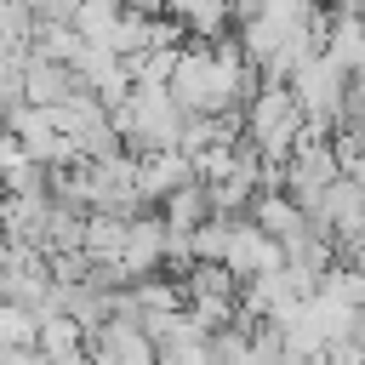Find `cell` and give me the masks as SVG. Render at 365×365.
Returning a JSON list of instances; mask_svg holds the SVG:
<instances>
[{
    "label": "cell",
    "mask_w": 365,
    "mask_h": 365,
    "mask_svg": "<svg viewBox=\"0 0 365 365\" xmlns=\"http://www.w3.org/2000/svg\"><path fill=\"white\" fill-rule=\"evenodd\" d=\"M108 125L125 137L131 154H154V148H182V103L171 97V86H131L114 108H108Z\"/></svg>",
    "instance_id": "cell-1"
},
{
    "label": "cell",
    "mask_w": 365,
    "mask_h": 365,
    "mask_svg": "<svg viewBox=\"0 0 365 365\" xmlns=\"http://www.w3.org/2000/svg\"><path fill=\"white\" fill-rule=\"evenodd\" d=\"M302 131H308V114H302L297 91L285 80H262L257 97L245 103V143L262 160H291V148H297Z\"/></svg>",
    "instance_id": "cell-2"
},
{
    "label": "cell",
    "mask_w": 365,
    "mask_h": 365,
    "mask_svg": "<svg viewBox=\"0 0 365 365\" xmlns=\"http://www.w3.org/2000/svg\"><path fill=\"white\" fill-rule=\"evenodd\" d=\"M348 68L342 63H331L325 51H314L297 74H291V91H297V103H302V114H308V125H319V131H336L342 120H348Z\"/></svg>",
    "instance_id": "cell-3"
},
{
    "label": "cell",
    "mask_w": 365,
    "mask_h": 365,
    "mask_svg": "<svg viewBox=\"0 0 365 365\" xmlns=\"http://www.w3.org/2000/svg\"><path fill=\"white\" fill-rule=\"evenodd\" d=\"M222 268L245 285V279H262V274H279L285 268V245L268 234V228H257L251 217H240L234 222V234H228V257H222Z\"/></svg>",
    "instance_id": "cell-4"
},
{
    "label": "cell",
    "mask_w": 365,
    "mask_h": 365,
    "mask_svg": "<svg viewBox=\"0 0 365 365\" xmlns=\"http://www.w3.org/2000/svg\"><path fill=\"white\" fill-rule=\"evenodd\" d=\"M171 262V234H165V217H137L131 234H125V251H120V279H148V274H165Z\"/></svg>",
    "instance_id": "cell-5"
},
{
    "label": "cell",
    "mask_w": 365,
    "mask_h": 365,
    "mask_svg": "<svg viewBox=\"0 0 365 365\" xmlns=\"http://www.w3.org/2000/svg\"><path fill=\"white\" fill-rule=\"evenodd\" d=\"M34 348H40L46 359H57V365H86V359H91V331H86L68 308H46Z\"/></svg>",
    "instance_id": "cell-6"
},
{
    "label": "cell",
    "mask_w": 365,
    "mask_h": 365,
    "mask_svg": "<svg viewBox=\"0 0 365 365\" xmlns=\"http://www.w3.org/2000/svg\"><path fill=\"white\" fill-rule=\"evenodd\" d=\"M251 222H257V228H268L279 245H291L297 234H308V228H314V217H308L285 188H257V200H251Z\"/></svg>",
    "instance_id": "cell-7"
},
{
    "label": "cell",
    "mask_w": 365,
    "mask_h": 365,
    "mask_svg": "<svg viewBox=\"0 0 365 365\" xmlns=\"http://www.w3.org/2000/svg\"><path fill=\"white\" fill-rule=\"evenodd\" d=\"M137 171H143V194L148 205H160L165 194H177L182 182H200L194 177V160L182 148H154V154H137Z\"/></svg>",
    "instance_id": "cell-8"
},
{
    "label": "cell",
    "mask_w": 365,
    "mask_h": 365,
    "mask_svg": "<svg viewBox=\"0 0 365 365\" xmlns=\"http://www.w3.org/2000/svg\"><path fill=\"white\" fill-rule=\"evenodd\" d=\"M23 91H29V103H34V108H57V103H68V97H74V91H86V86H80V74H74L68 63L29 57V68H23Z\"/></svg>",
    "instance_id": "cell-9"
},
{
    "label": "cell",
    "mask_w": 365,
    "mask_h": 365,
    "mask_svg": "<svg viewBox=\"0 0 365 365\" xmlns=\"http://www.w3.org/2000/svg\"><path fill=\"white\" fill-rule=\"evenodd\" d=\"M160 217H165V228L194 234L200 222H211V217H217V211H211V188H205V182H182L177 194H165V200H160Z\"/></svg>",
    "instance_id": "cell-10"
},
{
    "label": "cell",
    "mask_w": 365,
    "mask_h": 365,
    "mask_svg": "<svg viewBox=\"0 0 365 365\" xmlns=\"http://www.w3.org/2000/svg\"><path fill=\"white\" fill-rule=\"evenodd\" d=\"M125 234H131V217L91 211V217H86V234H80V251H86L91 262H120V251H125Z\"/></svg>",
    "instance_id": "cell-11"
},
{
    "label": "cell",
    "mask_w": 365,
    "mask_h": 365,
    "mask_svg": "<svg viewBox=\"0 0 365 365\" xmlns=\"http://www.w3.org/2000/svg\"><path fill=\"white\" fill-rule=\"evenodd\" d=\"M325 11H331V6H325ZM319 51H325L331 63H342L348 74H359V68H365V17H336V11H331Z\"/></svg>",
    "instance_id": "cell-12"
},
{
    "label": "cell",
    "mask_w": 365,
    "mask_h": 365,
    "mask_svg": "<svg viewBox=\"0 0 365 365\" xmlns=\"http://www.w3.org/2000/svg\"><path fill=\"white\" fill-rule=\"evenodd\" d=\"M80 51H86V34H80L74 23H40V29H34V57H46V63H68V68H74Z\"/></svg>",
    "instance_id": "cell-13"
},
{
    "label": "cell",
    "mask_w": 365,
    "mask_h": 365,
    "mask_svg": "<svg viewBox=\"0 0 365 365\" xmlns=\"http://www.w3.org/2000/svg\"><path fill=\"white\" fill-rule=\"evenodd\" d=\"M228 234H234V222H228V217L200 222V228L188 234V257H194V262H222V257H228Z\"/></svg>",
    "instance_id": "cell-14"
},
{
    "label": "cell",
    "mask_w": 365,
    "mask_h": 365,
    "mask_svg": "<svg viewBox=\"0 0 365 365\" xmlns=\"http://www.w3.org/2000/svg\"><path fill=\"white\" fill-rule=\"evenodd\" d=\"M120 11H125V6H114V0H80V11H74V29H80L86 40L108 46V34H114Z\"/></svg>",
    "instance_id": "cell-15"
},
{
    "label": "cell",
    "mask_w": 365,
    "mask_h": 365,
    "mask_svg": "<svg viewBox=\"0 0 365 365\" xmlns=\"http://www.w3.org/2000/svg\"><path fill=\"white\" fill-rule=\"evenodd\" d=\"M319 291H325V297H336L342 308H365V268H348V262H336V268L319 279Z\"/></svg>",
    "instance_id": "cell-16"
},
{
    "label": "cell",
    "mask_w": 365,
    "mask_h": 365,
    "mask_svg": "<svg viewBox=\"0 0 365 365\" xmlns=\"http://www.w3.org/2000/svg\"><path fill=\"white\" fill-rule=\"evenodd\" d=\"M114 6H131V0H114Z\"/></svg>",
    "instance_id": "cell-17"
}]
</instances>
